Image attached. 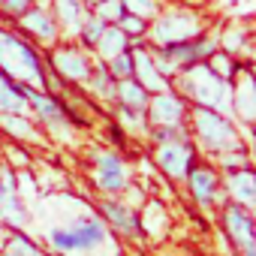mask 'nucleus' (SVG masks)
I'll list each match as a JSON object with an SVG mask.
<instances>
[{"label":"nucleus","instance_id":"f257e3e1","mask_svg":"<svg viewBox=\"0 0 256 256\" xmlns=\"http://www.w3.org/2000/svg\"><path fill=\"white\" fill-rule=\"evenodd\" d=\"M0 70H4L12 82L18 78L22 84H40L46 88V72L40 64V54L18 36L0 30Z\"/></svg>","mask_w":256,"mask_h":256},{"label":"nucleus","instance_id":"f03ea898","mask_svg":"<svg viewBox=\"0 0 256 256\" xmlns=\"http://www.w3.org/2000/svg\"><path fill=\"white\" fill-rule=\"evenodd\" d=\"M181 88L205 108H214L220 114H229L232 112V88L229 82H223L220 76H214L208 70V64H199V66H190L181 72Z\"/></svg>","mask_w":256,"mask_h":256},{"label":"nucleus","instance_id":"7ed1b4c3","mask_svg":"<svg viewBox=\"0 0 256 256\" xmlns=\"http://www.w3.org/2000/svg\"><path fill=\"white\" fill-rule=\"evenodd\" d=\"M106 238H108V232L100 217H82L66 229H52V235H48L52 247L60 253H88V250H96L100 244H106Z\"/></svg>","mask_w":256,"mask_h":256},{"label":"nucleus","instance_id":"20e7f679","mask_svg":"<svg viewBox=\"0 0 256 256\" xmlns=\"http://www.w3.org/2000/svg\"><path fill=\"white\" fill-rule=\"evenodd\" d=\"M193 126H196L199 142H202L208 151H214V154L229 151V148L238 145L235 126L229 124L226 114H220V112H214V108H205V106L193 108Z\"/></svg>","mask_w":256,"mask_h":256},{"label":"nucleus","instance_id":"39448f33","mask_svg":"<svg viewBox=\"0 0 256 256\" xmlns=\"http://www.w3.org/2000/svg\"><path fill=\"white\" fill-rule=\"evenodd\" d=\"M199 34V18L187 10H172L166 16H160L151 28V36L157 46H172V42H184L193 40Z\"/></svg>","mask_w":256,"mask_h":256},{"label":"nucleus","instance_id":"423d86ee","mask_svg":"<svg viewBox=\"0 0 256 256\" xmlns=\"http://www.w3.org/2000/svg\"><path fill=\"white\" fill-rule=\"evenodd\" d=\"M157 166L166 175H172L175 181L187 178V172L193 169V148L187 145V139L184 142H163L157 148Z\"/></svg>","mask_w":256,"mask_h":256},{"label":"nucleus","instance_id":"0eeeda50","mask_svg":"<svg viewBox=\"0 0 256 256\" xmlns=\"http://www.w3.org/2000/svg\"><path fill=\"white\" fill-rule=\"evenodd\" d=\"M94 178H96V187L106 190V193H120L126 187V169H124V160L114 154V151H106L96 157V169H94Z\"/></svg>","mask_w":256,"mask_h":256},{"label":"nucleus","instance_id":"6e6552de","mask_svg":"<svg viewBox=\"0 0 256 256\" xmlns=\"http://www.w3.org/2000/svg\"><path fill=\"white\" fill-rule=\"evenodd\" d=\"M145 108H148V118H151L154 124H181V120H184V112H187L184 100H181V96H172L169 90L151 96Z\"/></svg>","mask_w":256,"mask_h":256},{"label":"nucleus","instance_id":"1a4fd4ad","mask_svg":"<svg viewBox=\"0 0 256 256\" xmlns=\"http://www.w3.org/2000/svg\"><path fill=\"white\" fill-rule=\"evenodd\" d=\"M226 229H229V238L241 247V250H247V247H253V217H250V208H244V205H229L226 208Z\"/></svg>","mask_w":256,"mask_h":256},{"label":"nucleus","instance_id":"9d476101","mask_svg":"<svg viewBox=\"0 0 256 256\" xmlns=\"http://www.w3.org/2000/svg\"><path fill=\"white\" fill-rule=\"evenodd\" d=\"M52 64H54V70L64 76V78H72V82H84L88 76H90V60L78 52V48H58L54 52V58H52Z\"/></svg>","mask_w":256,"mask_h":256},{"label":"nucleus","instance_id":"9b49d317","mask_svg":"<svg viewBox=\"0 0 256 256\" xmlns=\"http://www.w3.org/2000/svg\"><path fill=\"white\" fill-rule=\"evenodd\" d=\"M130 54H133V76H136V82H139L148 94H163V90H166V78L157 72L151 54H148L145 48H133Z\"/></svg>","mask_w":256,"mask_h":256},{"label":"nucleus","instance_id":"f8f14e48","mask_svg":"<svg viewBox=\"0 0 256 256\" xmlns=\"http://www.w3.org/2000/svg\"><path fill=\"white\" fill-rule=\"evenodd\" d=\"M187 181H190V193L196 196V202H199L202 208H208V205L217 199L220 181H217L214 169H208V166H193V169L187 172Z\"/></svg>","mask_w":256,"mask_h":256},{"label":"nucleus","instance_id":"ddd939ff","mask_svg":"<svg viewBox=\"0 0 256 256\" xmlns=\"http://www.w3.org/2000/svg\"><path fill=\"white\" fill-rule=\"evenodd\" d=\"M24 96H28V102L36 108V114H40L42 124L54 126V130L66 124V108H64L58 100H52V96H46V94H36V90H30L28 84H24Z\"/></svg>","mask_w":256,"mask_h":256},{"label":"nucleus","instance_id":"4468645a","mask_svg":"<svg viewBox=\"0 0 256 256\" xmlns=\"http://www.w3.org/2000/svg\"><path fill=\"white\" fill-rule=\"evenodd\" d=\"M102 214H106V220H108L118 232H124V235H136V232H139V217H136L133 208L106 199V202H102Z\"/></svg>","mask_w":256,"mask_h":256},{"label":"nucleus","instance_id":"2eb2a0df","mask_svg":"<svg viewBox=\"0 0 256 256\" xmlns=\"http://www.w3.org/2000/svg\"><path fill=\"white\" fill-rule=\"evenodd\" d=\"M28 108V96H24V84H16L4 70H0V114L12 112L22 114Z\"/></svg>","mask_w":256,"mask_h":256},{"label":"nucleus","instance_id":"dca6fc26","mask_svg":"<svg viewBox=\"0 0 256 256\" xmlns=\"http://www.w3.org/2000/svg\"><path fill=\"white\" fill-rule=\"evenodd\" d=\"M229 193H232V199H235L238 205H244V208L253 205V199H256V178H253L250 166L232 172V178H229Z\"/></svg>","mask_w":256,"mask_h":256},{"label":"nucleus","instance_id":"f3484780","mask_svg":"<svg viewBox=\"0 0 256 256\" xmlns=\"http://www.w3.org/2000/svg\"><path fill=\"white\" fill-rule=\"evenodd\" d=\"M22 28L30 30V34H34L36 40H42V42H52V40L58 36L54 18H52L48 12H42V10H28V12L22 16Z\"/></svg>","mask_w":256,"mask_h":256},{"label":"nucleus","instance_id":"a211bd4d","mask_svg":"<svg viewBox=\"0 0 256 256\" xmlns=\"http://www.w3.org/2000/svg\"><path fill=\"white\" fill-rule=\"evenodd\" d=\"M114 96H118L126 108H139V112H142V108L148 106V100H151L148 90H145L136 78H120V82H114Z\"/></svg>","mask_w":256,"mask_h":256},{"label":"nucleus","instance_id":"6ab92c4d","mask_svg":"<svg viewBox=\"0 0 256 256\" xmlns=\"http://www.w3.org/2000/svg\"><path fill=\"white\" fill-rule=\"evenodd\" d=\"M126 34H120L118 28H108L106 24V30H102V36L96 40V48H100V54L108 60V58H114V54H120V52H126Z\"/></svg>","mask_w":256,"mask_h":256},{"label":"nucleus","instance_id":"aec40b11","mask_svg":"<svg viewBox=\"0 0 256 256\" xmlns=\"http://www.w3.org/2000/svg\"><path fill=\"white\" fill-rule=\"evenodd\" d=\"M54 6H58L60 22L70 30H78L82 28V22H84V4H82V0H54Z\"/></svg>","mask_w":256,"mask_h":256},{"label":"nucleus","instance_id":"412c9836","mask_svg":"<svg viewBox=\"0 0 256 256\" xmlns=\"http://www.w3.org/2000/svg\"><path fill=\"white\" fill-rule=\"evenodd\" d=\"M0 124L6 126V133H12V136H18V139H34V136H36L34 126H30V120H24L22 114L4 112V114H0Z\"/></svg>","mask_w":256,"mask_h":256},{"label":"nucleus","instance_id":"4be33fe9","mask_svg":"<svg viewBox=\"0 0 256 256\" xmlns=\"http://www.w3.org/2000/svg\"><path fill=\"white\" fill-rule=\"evenodd\" d=\"M112 64L106 66L108 70V76L114 78V82H120V78H133V54L130 52H120V54H114V58H108Z\"/></svg>","mask_w":256,"mask_h":256},{"label":"nucleus","instance_id":"5701e85b","mask_svg":"<svg viewBox=\"0 0 256 256\" xmlns=\"http://www.w3.org/2000/svg\"><path fill=\"white\" fill-rule=\"evenodd\" d=\"M0 214H4L10 223H24L28 220V214H24V208H22V202L12 196V193H4V196H0Z\"/></svg>","mask_w":256,"mask_h":256},{"label":"nucleus","instance_id":"b1692460","mask_svg":"<svg viewBox=\"0 0 256 256\" xmlns=\"http://www.w3.org/2000/svg\"><path fill=\"white\" fill-rule=\"evenodd\" d=\"M232 102H238V112L250 120L253 118V84H250V76L244 78V84L238 90H232Z\"/></svg>","mask_w":256,"mask_h":256},{"label":"nucleus","instance_id":"393cba45","mask_svg":"<svg viewBox=\"0 0 256 256\" xmlns=\"http://www.w3.org/2000/svg\"><path fill=\"white\" fill-rule=\"evenodd\" d=\"M187 133H184V124H157L154 126V142L163 145V142H184Z\"/></svg>","mask_w":256,"mask_h":256},{"label":"nucleus","instance_id":"a878e982","mask_svg":"<svg viewBox=\"0 0 256 256\" xmlns=\"http://www.w3.org/2000/svg\"><path fill=\"white\" fill-rule=\"evenodd\" d=\"M102 30H106V22H100L96 16H84V22H82V28H78L84 46H96V40L102 36Z\"/></svg>","mask_w":256,"mask_h":256},{"label":"nucleus","instance_id":"bb28decb","mask_svg":"<svg viewBox=\"0 0 256 256\" xmlns=\"http://www.w3.org/2000/svg\"><path fill=\"white\" fill-rule=\"evenodd\" d=\"M208 60H211V64H208V70H211L214 76H220L223 82H232V76H235V60H232L229 54H220V52H214Z\"/></svg>","mask_w":256,"mask_h":256},{"label":"nucleus","instance_id":"cd10ccee","mask_svg":"<svg viewBox=\"0 0 256 256\" xmlns=\"http://www.w3.org/2000/svg\"><path fill=\"white\" fill-rule=\"evenodd\" d=\"M88 78H94V90H96L100 96H106V100H112V96H114V78L108 76V70H106V66L90 70V76H88Z\"/></svg>","mask_w":256,"mask_h":256},{"label":"nucleus","instance_id":"c85d7f7f","mask_svg":"<svg viewBox=\"0 0 256 256\" xmlns=\"http://www.w3.org/2000/svg\"><path fill=\"white\" fill-rule=\"evenodd\" d=\"M120 6H124L126 16H139V18H145V22L157 12V4H154V0H120Z\"/></svg>","mask_w":256,"mask_h":256},{"label":"nucleus","instance_id":"c756f323","mask_svg":"<svg viewBox=\"0 0 256 256\" xmlns=\"http://www.w3.org/2000/svg\"><path fill=\"white\" fill-rule=\"evenodd\" d=\"M6 256H40V250H36L22 232H16V235L6 241Z\"/></svg>","mask_w":256,"mask_h":256},{"label":"nucleus","instance_id":"7c9ffc66","mask_svg":"<svg viewBox=\"0 0 256 256\" xmlns=\"http://www.w3.org/2000/svg\"><path fill=\"white\" fill-rule=\"evenodd\" d=\"M118 30H120V34L142 36V34L148 30V22H145V18H139V16H126V12H124V16L118 18Z\"/></svg>","mask_w":256,"mask_h":256},{"label":"nucleus","instance_id":"2f4dec72","mask_svg":"<svg viewBox=\"0 0 256 256\" xmlns=\"http://www.w3.org/2000/svg\"><path fill=\"white\" fill-rule=\"evenodd\" d=\"M120 16H124L120 0H102V4H96V18H100V22H106V24L112 22V24H114Z\"/></svg>","mask_w":256,"mask_h":256},{"label":"nucleus","instance_id":"473e14b6","mask_svg":"<svg viewBox=\"0 0 256 256\" xmlns=\"http://www.w3.org/2000/svg\"><path fill=\"white\" fill-rule=\"evenodd\" d=\"M0 4H4V10L10 16H24L30 10V0H0Z\"/></svg>","mask_w":256,"mask_h":256},{"label":"nucleus","instance_id":"72a5a7b5","mask_svg":"<svg viewBox=\"0 0 256 256\" xmlns=\"http://www.w3.org/2000/svg\"><path fill=\"white\" fill-rule=\"evenodd\" d=\"M0 193H16V178H12L10 169L0 172Z\"/></svg>","mask_w":256,"mask_h":256},{"label":"nucleus","instance_id":"f704fd0d","mask_svg":"<svg viewBox=\"0 0 256 256\" xmlns=\"http://www.w3.org/2000/svg\"><path fill=\"white\" fill-rule=\"evenodd\" d=\"M82 4H94L96 6V4H102V0H82Z\"/></svg>","mask_w":256,"mask_h":256}]
</instances>
